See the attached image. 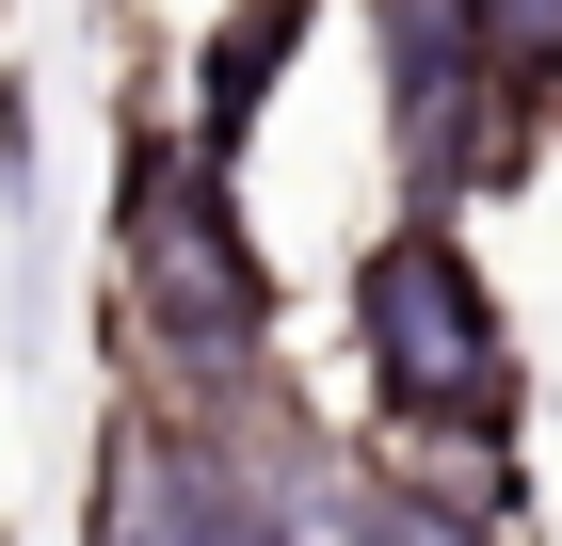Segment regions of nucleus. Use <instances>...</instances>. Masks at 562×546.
<instances>
[{"label": "nucleus", "mask_w": 562, "mask_h": 546, "mask_svg": "<svg viewBox=\"0 0 562 546\" xmlns=\"http://www.w3.org/2000/svg\"><path fill=\"white\" fill-rule=\"evenodd\" d=\"M290 33H305V0H241V16L193 48V145H241V129H258V97H273V65H290Z\"/></svg>", "instance_id": "4"}, {"label": "nucleus", "mask_w": 562, "mask_h": 546, "mask_svg": "<svg viewBox=\"0 0 562 546\" xmlns=\"http://www.w3.org/2000/svg\"><path fill=\"white\" fill-rule=\"evenodd\" d=\"M370 81H386V161H402L418 210L498 193V177L530 161V129H547V97L467 33V0H386V16H370Z\"/></svg>", "instance_id": "3"}, {"label": "nucleus", "mask_w": 562, "mask_h": 546, "mask_svg": "<svg viewBox=\"0 0 562 546\" xmlns=\"http://www.w3.org/2000/svg\"><path fill=\"white\" fill-rule=\"evenodd\" d=\"M113 290H130V354L161 370V402H241L273 354V274L225 210V145L145 129L113 177Z\"/></svg>", "instance_id": "1"}, {"label": "nucleus", "mask_w": 562, "mask_h": 546, "mask_svg": "<svg viewBox=\"0 0 562 546\" xmlns=\"http://www.w3.org/2000/svg\"><path fill=\"white\" fill-rule=\"evenodd\" d=\"M353 370H370V419H402V434H498L515 419V337H498V290L450 242V210L386 225L353 257Z\"/></svg>", "instance_id": "2"}, {"label": "nucleus", "mask_w": 562, "mask_h": 546, "mask_svg": "<svg viewBox=\"0 0 562 546\" xmlns=\"http://www.w3.org/2000/svg\"><path fill=\"white\" fill-rule=\"evenodd\" d=\"M467 33L498 48L530 97H562V0H467Z\"/></svg>", "instance_id": "5"}]
</instances>
